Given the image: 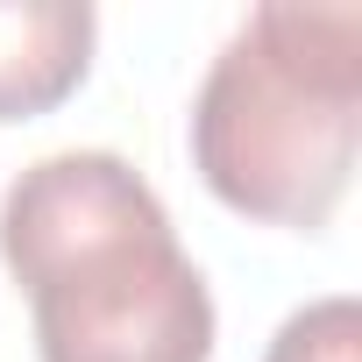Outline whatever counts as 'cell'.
Masks as SVG:
<instances>
[{"label": "cell", "instance_id": "obj_4", "mask_svg": "<svg viewBox=\"0 0 362 362\" xmlns=\"http://www.w3.org/2000/svg\"><path fill=\"white\" fill-rule=\"evenodd\" d=\"M263 362H362V305L355 298H313V305H298L270 334Z\"/></svg>", "mask_w": 362, "mask_h": 362}, {"label": "cell", "instance_id": "obj_2", "mask_svg": "<svg viewBox=\"0 0 362 362\" xmlns=\"http://www.w3.org/2000/svg\"><path fill=\"white\" fill-rule=\"evenodd\" d=\"M199 185L263 228L320 235L362 149V8L270 0L214 57L192 100Z\"/></svg>", "mask_w": 362, "mask_h": 362}, {"label": "cell", "instance_id": "obj_3", "mask_svg": "<svg viewBox=\"0 0 362 362\" xmlns=\"http://www.w3.org/2000/svg\"><path fill=\"white\" fill-rule=\"evenodd\" d=\"M93 43L86 0H0V128L64 107L93 71Z\"/></svg>", "mask_w": 362, "mask_h": 362}, {"label": "cell", "instance_id": "obj_1", "mask_svg": "<svg viewBox=\"0 0 362 362\" xmlns=\"http://www.w3.org/2000/svg\"><path fill=\"white\" fill-rule=\"evenodd\" d=\"M0 263L29 298L36 362H214V291L114 149H57L15 177Z\"/></svg>", "mask_w": 362, "mask_h": 362}]
</instances>
